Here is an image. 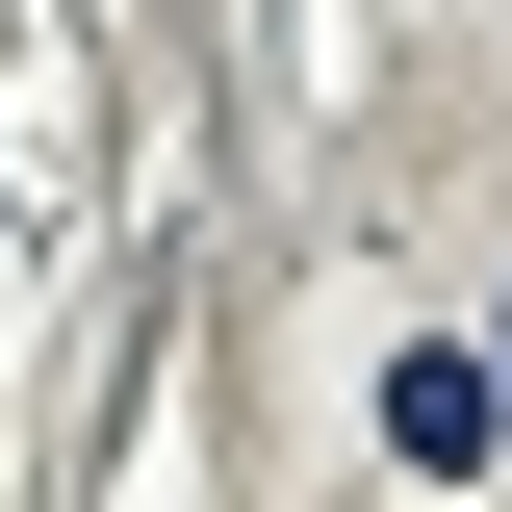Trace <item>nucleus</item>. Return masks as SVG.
<instances>
[{
	"label": "nucleus",
	"mask_w": 512,
	"mask_h": 512,
	"mask_svg": "<svg viewBox=\"0 0 512 512\" xmlns=\"http://www.w3.org/2000/svg\"><path fill=\"white\" fill-rule=\"evenodd\" d=\"M384 436H410V461H436V487H461V461L512 436V384H487V359H410V384H384Z\"/></svg>",
	"instance_id": "obj_1"
}]
</instances>
